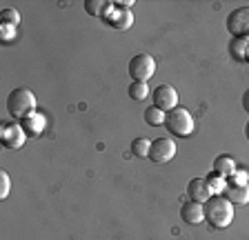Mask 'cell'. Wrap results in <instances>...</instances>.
I'll return each mask as SVG.
<instances>
[{"label":"cell","mask_w":249,"mask_h":240,"mask_svg":"<svg viewBox=\"0 0 249 240\" xmlns=\"http://www.w3.org/2000/svg\"><path fill=\"white\" fill-rule=\"evenodd\" d=\"M205 209V220L212 224L213 229H225L233 223V205L225 198L223 193L212 196L207 203L202 205Z\"/></svg>","instance_id":"6da1fadb"},{"label":"cell","mask_w":249,"mask_h":240,"mask_svg":"<svg viewBox=\"0 0 249 240\" xmlns=\"http://www.w3.org/2000/svg\"><path fill=\"white\" fill-rule=\"evenodd\" d=\"M31 111H36V96H34V91H29L25 87H18L7 96V114L11 118L22 120Z\"/></svg>","instance_id":"7a4b0ae2"},{"label":"cell","mask_w":249,"mask_h":240,"mask_svg":"<svg viewBox=\"0 0 249 240\" xmlns=\"http://www.w3.org/2000/svg\"><path fill=\"white\" fill-rule=\"evenodd\" d=\"M165 127L169 134H174V136L178 138H187L194 134V127H196V122H194V116L189 109H185V107H176V109H171L165 114Z\"/></svg>","instance_id":"3957f363"},{"label":"cell","mask_w":249,"mask_h":240,"mask_svg":"<svg viewBox=\"0 0 249 240\" xmlns=\"http://www.w3.org/2000/svg\"><path fill=\"white\" fill-rule=\"evenodd\" d=\"M127 71H129L134 83H147L156 73V60L149 53H136L127 65Z\"/></svg>","instance_id":"277c9868"},{"label":"cell","mask_w":249,"mask_h":240,"mask_svg":"<svg viewBox=\"0 0 249 240\" xmlns=\"http://www.w3.org/2000/svg\"><path fill=\"white\" fill-rule=\"evenodd\" d=\"M174 156H176V142L171 138H156V140H151L149 156L147 158L154 165H167Z\"/></svg>","instance_id":"5b68a950"},{"label":"cell","mask_w":249,"mask_h":240,"mask_svg":"<svg viewBox=\"0 0 249 240\" xmlns=\"http://www.w3.org/2000/svg\"><path fill=\"white\" fill-rule=\"evenodd\" d=\"M227 32L231 34V38H247L249 40V7H240L229 14Z\"/></svg>","instance_id":"8992f818"},{"label":"cell","mask_w":249,"mask_h":240,"mask_svg":"<svg viewBox=\"0 0 249 240\" xmlns=\"http://www.w3.org/2000/svg\"><path fill=\"white\" fill-rule=\"evenodd\" d=\"M27 140V134L22 131L20 122H5L0 125V142L5 149H20Z\"/></svg>","instance_id":"52a82bcc"},{"label":"cell","mask_w":249,"mask_h":240,"mask_svg":"<svg viewBox=\"0 0 249 240\" xmlns=\"http://www.w3.org/2000/svg\"><path fill=\"white\" fill-rule=\"evenodd\" d=\"M151 100H154V107L167 111L176 109L178 107V91L171 85H158V87L151 91Z\"/></svg>","instance_id":"ba28073f"},{"label":"cell","mask_w":249,"mask_h":240,"mask_svg":"<svg viewBox=\"0 0 249 240\" xmlns=\"http://www.w3.org/2000/svg\"><path fill=\"white\" fill-rule=\"evenodd\" d=\"M103 18L109 27L114 29H129L134 25V14L131 11H123V9H116L114 2H107L103 9Z\"/></svg>","instance_id":"9c48e42d"},{"label":"cell","mask_w":249,"mask_h":240,"mask_svg":"<svg viewBox=\"0 0 249 240\" xmlns=\"http://www.w3.org/2000/svg\"><path fill=\"white\" fill-rule=\"evenodd\" d=\"M187 196H189V200H194V203L205 205L213 193L209 191V185L205 178H192L189 185H187Z\"/></svg>","instance_id":"30bf717a"},{"label":"cell","mask_w":249,"mask_h":240,"mask_svg":"<svg viewBox=\"0 0 249 240\" xmlns=\"http://www.w3.org/2000/svg\"><path fill=\"white\" fill-rule=\"evenodd\" d=\"M45 125H47V120L40 111H31L29 116H25V118L20 120V127L27 134V138L29 136H40L42 131H45Z\"/></svg>","instance_id":"8fae6325"},{"label":"cell","mask_w":249,"mask_h":240,"mask_svg":"<svg viewBox=\"0 0 249 240\" xmlns=\"http://www.w3.org/2000/svg\"><path fill=\"white\" fill-rule=\"evenodd\" d=\"M223 196L231 205H249V185H238L227 180V187H225Z\"/></svg>","instance_id":"7c38bea8"},{"label":"cell","mask_w":249,"mask_h":240,"mask_svg":"<svg viewBox=\"0 0 249 240\" xmlns=\"http://www.w3.org/2000/svg\"><path fill=\"white\" fill-rule=\"evenodd\" d=\"M180 218H182V223H187V224H200L202 220H205V209H202L200 203L189 200V203H185L180 207Z\"/></svg>","instance_id":"4fadbf2b"},{"label":"cell","mask_w":249,"mask_h":240,"mask_svg":"<svg viewBox=\"0 0 249 240\" xmlns=\"http://www.w3.org/2000/svg\"><path fill=\"white\" fill-rule=\"evenodd\" d=\"M247 47H249L247 38H231V42H229V56L236 63H247Z\"/></svg>","instance_id":"5bb4252c"},{"label":"cell","mask_w":249,"mask_h":240,"mask_svg":"<svg viewBox=\"0 0 249 240\" xmlns=\"http://www.w3.org/2000/svg\"><path fill=\"white\" fill-rule=\"evenodd\" d=\"M213 171L220 173L223 178H229L233 171H236V160H233L231 156H218L216 160H213Z\"/></svg>","instance_id":"9a60e30c"},{"label":"cell","mask_w":249,"mask_h":240,"mask_svg":"<svg viewBox=\"0 0 249 240\" xmlns=\"http://www.w3.org/2000/svg\"><path fill=\"white\" fill-rule=\"evenodd\" d=\"M145 122L147 125H151V127H160V125H165V111L162 109H158V107H147L145 109Z\"/></svg>","instance_id":"2e32d148"},{"label":"cell","mask_w":249,"mask_h":240,"mask_svg":"<svg viewBox=\"0 0 249 240\" xmlns=\"http://www.w3.org/2000/svg\"><path fill=\"white\" fill-rule=\"evenodd\" d=\"M207 185H209V191L213 193V196H218V193H223L225 191V187H227V178H223L220 173H216V171H212L207 178Z\"/></svg>","instance_id":"e0dca14e"},{"label":"cell","mask_w":249,"mask_h":240,"mask_svg":"<svg viewBox=\"0 0 249 240\" xmlns=\"http://www.w3.org/2000/svg\"><path fill=\"white\" fill-rule=\"evenodd\" d=\"M149 147H151V140H147V138H134L131 140V154L138 158H147L149 156Z\"/></svg>","instance_id":"ac0fdd59"},{"label":"cell","mask_w":249,"mask_h":240,"mask_svg":"<svg viewBox=\"0 0 249 240\" xmlns=\"http://www.w3.org/2000/svg\"><path fill=\"white\" fill-rule=\"evenodd\" d=\"M127 94L131 100H145L149 96V87H147V83H131L127 87Z\"/></svg>","instance_id":"d6986e66"},{"label":"cell","mask_w":249,"mask_h":240,"mask_svg":"<svg viewBox=\"0 0 249 240\" xmlns=\"http://www.w3.org/2000/svg\"><path fill=\"white\" fill-rule=\"evenodd\" d=\"M0 22H2V25L18 27V25H20V14H18V9H14V7L2 9V14H0Z\"/></svg>","instance_id":"ffe728a7"},{"label":"cell","mask_w":249,"mask_h":240,"mask_svg":"<svg viewBox=\"0 0 249 240\" xmlns=\"http://www.w3.org/2000/svg\"><path fill=\"white\" fill-rule=\"evenodd\" d=\"M105 5L107 2H103V0H85V11L89 16H103Z\"/></svg>","instance_id":"44dd1931"},{"label":"cell","mask_w":249,"mask_h":240,"mask_svg":"<svg viewBox=\"0 0 249 240\" xmlns=\"http://www.w3.org/2000/svg\"><path fill=\"white\" fill-rule=\"evenodd\" d=\"M9 189H11L9 173H7V171H0V198H2V200L9 196Z\"/></svg>","instance_id":"7402d4cb"},{"label":"cell","mask_w":249,"mask_h":240,"mask_svg":"<svg viewBox=\"0 0 249 240\" xmlns=\"http://www.w3.org/2000/svg\"><path fill=\"white\" fill-rule=\"evenodd\" d=\"M227 180H229V183H238V185H249V183H247V173H245V171H238V169H236V171H233L231 176L227 178Z\"/></svg>","instance_id":"603a6c76"},{"label":"cell","mask_w":249,"mask_h":240,"mask_svg":"<svg viewBox=\"0 0 249 240\" xmlns=\"http://www.w3.org/2000/svg\"><path fill=\"white\" fill-rule=\"evenodd\" d=\"M16 34V27L11 25H2V29H0V36H2V40H11Z\"/></svg>","instance_id":"cb8c5ba5"},{"label":"cell","mask_w":249,"mask_h":240,"mask_svg":"<svg viewBox=\"0 0 249 240\" xmlns=\"http://www.w3.org/2000/svg\"><path fill=\"white\" fill-rule=\"evenodd\" d=\"M243 107H245V111L249 114V89L245 91V96H243Z\"/></svg>","instance_id":"d4e9b609"},{"label":"cell","mask_w":249,"mask_h":240,"mask_svg":"<svg viewBox=\"0 0 249 240\" xmlns=\"http://www.w3.org/2000/svg\"><path fill=\"white\" fill-rule=\"evenodd\" d=\"M245 136H247V140H249V122H247V127H245Z\"/></svg>","instance_id":"484cf974"},{"label":"cell","mask_w":249,"mask_h":240,"mask_svg":"<svg viewBox=\"0 0 249 240\" xmlns=\"http://www.w3.org/2000/svg\"><path fill=\"white\" fill-rule=\"evenodd\" d=\"M247 63H249V47H247Z\"/></svg>","instance_id":"4316f807"}]
</instances>
